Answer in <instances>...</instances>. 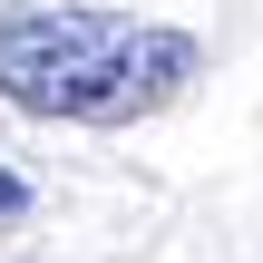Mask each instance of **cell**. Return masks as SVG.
I'll list each match as a JSON object with an SVG mask.
<instances>
[{
  "mask_svg": "<svg viewBox=\"0 0 263 263\" xmlns=\"http://www.w3.org/2000/svg\"><path fill=\"white\" fill-rule=\"evenodd\" d=\"M205 68L195 29L127 20V10H78V0H20L0 10V98L20 117L59 127H137L185 98Z\"/></svg>",
  "mask_w": 263,
  "mask_h": 263,
  "instance_id": "cell-1",
  "label": "cell"
},
{
  "mask_svg": "<svg viewBox=\"0 0 263 263\" xmlns=\"http://www.w3.org/2000/svg\"><path fill=\"white\" fill-rule=\"evenodd\" d=\"M20 205H29V185H20V176H10V166H0V224H10V215H20Z\"/></svg>",
  "mask_w": 263,
  "mask_h": 263,
  "instance_id": "cell-2",
  "label": "cell"
}]
</instances>
